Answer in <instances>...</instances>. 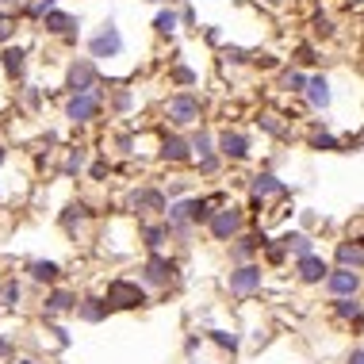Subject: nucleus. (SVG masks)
I'll use <instances>...</instances> for the list:
<instances>
[{"label":"nucleus","instance_id":"30","mask_svg":"<svg viewBox=\"0 0 364 364\" xmlns=\"http://www.w3.org/2000/svg\"><path fill=\"white\" fill-rule=\"evenodd\" d=\"M257 127H261L264 134H272V139H288V134H291L280 112H261V115H257Z\"/></svg>","mask_w":364,"mask_h":364},{"label":"nucleus","instance_id":"53","mask_svg":"<svg viewBox=\"0 0 364 364\" xmlns=\"http://www.w3.org/2000/svg\"><path fill=\"white\" fill-rule=\"evenodd\" d=\"M176 16H181V23H184V27H192V23H196V12H192L188 4H184V8H181V12H176Z\"/></svg>","mask_w":364,"mask_h":364},{"label":"nucleus","instance_id":"15","mask_svg":"<svg viewBox=\"0 0 364 364\" xmlns=\"http://www.w3.org/2000/svg\"><path fill=\"white\" fill-rule=\"evenodd\" d=\"M250 196H257V200L269 203V200H288L291 188H288V184H284L272 169H257V173L250 176Z\"/></svg>","mask_w":364,"mask_h":364},{"label":"nucleus","instance_id":"13","mask_svg":"<svg viewBox=\"0 0 364 364\" xmlns=\"http://www.w3.org/2000/svg\"><path fill=\"white\" fill-rule=\"evenodd\" d=\"M77 288H70V284H54V288H46L43 295V318H62V314H73L77 307Z\"/></svg>","mask_w":364,"mask_h":364},{"label":"nucleus","instance_id":"50","mask_svg":"<svg viewBox=\"0 0 364 364\" xmlns=\"http://www.w3.org/2000/svg\"><path fill=\"white\" fill-rule=\"evenodd\" d=\"M261 211H264V200L250 196V203H245V215H257V219H261Z\"/></svg>","mask_w":364,"mask_h":364},{"label":"nucleus","instance_id":"61","mask_svg":"<svg viewBox=\"0 0 364 364\" xmlns=\"http://www.w3.org/2000/svg\"><path fill=\"white\" fill-rule=\"evenodd\" d=\"M192 364H200V360H192Z\"/></svg>","mask_w":364,"mask_h":364},{"label":"nucleus","instance_id":"14","mask_svg":"<svg viewBox=\"0 0 364 364\" xmlns=\"http://www.w3.org/2000/svg\"><path fill=\"white\" fill-rule=\"evenodd\" d=\"M65 88L73 92H92V88H100V70H96L92 58H77L70 65V73H65Z\"/></svg>","mask_w":364,"mask_h":364},{"label":"nucleus","instance_id":"10","mask_svg":"<svg viewBox=\"0 0 364 364\" xmlns=\"http://www.w3.org/2000/svg\"><path fill=\"white\" fill-rule=\"evenodd\" d=\"M360 284H364V277L357 269H333L330 264L326 280H322V291L330 299H353V295H360Z\"/></svg>","mask_w":364,"mask_h":364},{"label":"nucleus","instance_id":"1","mask_svg":"<svg viewBox=\"0 0 364 364\" xmlns=\"http://www.w3.org/2000/svg\"><path fill=\"white\" fill-rule=\"evenodd\" d=\"M264 284H269V269H264L261 261H245V264H230L223 288L230 291L234 299H253V295L264 291Z\"/></svg>","mask_w":364,"mask_h":364},{"label":"nucleus","instance_id":"32","mask_svg":"<svg viewBox=\"0 0 364 364\" xmlns=\"http://www.w3.org/2000/svg\"><path fill=\"white\" fill-rule=\"evenodd\" d=\"M88 169V150L85 146H77V150L65 154V161H62V176H81Z\"/></svg>","mask_w":364,"mask_h":364},{"label":"nucleus","instance_id":"19","mask_svg":"<svg viewBox=\"0 0 364 364\" xmlns=\"http://www.w3.org/2000/svg\"><path fill=\"white\" fill-rule=\"evenodd\" d=\"M333 269H364V245L360 238H341V242H333Z\"/></svg>","mask_w":364,"mask_h":364},{"label":"nucleus","instance_id":"11","mask_svg":"<svg viewBox=\"0 0 364 364\" xmlns=\"http://www.w3.org/2000/svg\"><path fill=\"white\" fill-rule=\"evenodd\" d=\"M88 54H92V62H112V58H119L123 54V35H119V27L115 23H104L100 31H96L92 38H88Z\"/></svg>","mask_w":364,"mask_h":364},{"label":"nucleus","instance_id":"38","mask_svg":"<svg viewBox=\"0 0 364 364\" xmlns=\"http://www.w3.org/2000/svg\"><path fill=\"white\" fill-rule=\"evenodd\" d=\"M196 169H200V176H215L223 169V157L219 154H208V157H196Z\"/></svg>","mask_w":364,"mask_h":364},{"label":"nucleus","instance_id":"31","mask_svg":"<svg viewBox=\"0 0 364 364\" xmlns=\"http://www.w3.org/2000/svg\"><path fill=\"white\" fill-rule=\"evenodd\" d=\"M154 31L161 38H173L176 31H181V16H176L173 8H161V12L154 16Z\"/></svg>","mask_w":364,"mask_h":364},{"label":"nucleus","instance_id":"35","mask_svg":"<svg viewBox=\"0 0 364 364\" xmlns=\"http://www.w3.org/2000/svg\"><path fill=\"white\" fill-rule=\"evenodd\" d=\"M261 264H284V261H288V253H284V245L277 242V238H269V242H264V250H261Z\"/></svg>","mask_w":364,"mask_h":364},{"label":"nucleus","instance_id":"8","mask_svg":"<svg viewBox=\"0 0 364 364\" xmlns=\"http://www.w3.org/2000/svg\"><path fill=\"white\" fill-rule=\"evenodd\" d=\"M269 242V234L261 226H245L238 238L226 242V253H230V264H245V261H261V250Z\"/></svg>","mask_w":364,"mask_h":364},{"label":"nucleus","instance_id":"20","mask_svg":"<svg viewBox=\"0 0 364 364\" xmlns=\"http://www.w3.org/2000/svg\"><path fill=\"white\" fill-rule=\"evenodd\" d=\"M139 245L146 253H165V245H169V230H165L161 219H142L139 223Z\"/></svg>","mask_w":364,"mask_h":364},{"label":"nucleus","instance_id":"28","mask_svg":"<svg viewBox=\"0 0 364 364\" xmlns=\"http://www.w3.org/2000/svg\"><path fill=\"white\" fill-rule=\"evenodd\" d=\"M203 341L219 346L223 353H230V357L242 349V333H238V330H208V333H203Z\"/></svg>","mask_w":364,"mask_h":364},{"label":"nucleus","instance_id":"23","mask_svg":"<svg viewBox=\"0 0 364 364\" xmlns=\"http://www.w3.org/2000/svg\"><path fill=\"white\" fill-rule=\"evenodd\" d=\"M277 242L284 245V253H288L291 261L295 257H307V253L318 250V245H314V234H307V230H284Z\"/></svg>","mask_w":364,"mask_h":364},{"label":"nucleus","instance_id":"17","mask_svg":"<svg viewBox=\"0 0 364 364\" xmlns=\"http://www.w3.org/2000/svg\"><path fill=\"white\" fill-rule=\"evenodd\" d=\"M157 157H161L165 165H188V161H192L188 134H181V131L165 134V139H161V146H157Z\"/></svg>","mask_w":364,"mask_h":364},{"label":"nucleus","instance_id":"6","mask_svg":"<svg viewBox=\"0 0 364 364\" xmlns=\"http://www.w3.org/2000/svg\"><path fill=\"white\" fill-rule=\"evenodd\" d=\"M165 203H169V200H165V192L157 188V184H139V188L127 192V211L139 215V223L142 219H161Z\"/></svg>","mask_w":364,"mask_h":364},{"label":"nucleus","instance_id":"58","mask_svg":"<svg viewBox=\"0 0 364 364\" xmlns=\"http://www.w3.org/2000/svg\"><path fill=\"white\" fill-rule=\"evenodd\" d=\"M8 161V146H0V165H4Z\"/></svg>","mask_w":364,"mask_h":364},{"label":"nucleus","instance_id":"57","mask_svg":"<svg viewBox=\"0 0 364 364\" xmlns=\"http://www.w3.org/2000/svg\"><path fill=\"white\" fill-rule=\"evenodd\" d=\"M16 364H46V360H38V357H19Z\"/></svg>","mask_w":364,"mask_h":364},{"label":"nucleus","instance_id":"54","mask_svg":"<svg viewBox=\"0 0 364 364\" xmlns=\"http://www.w3.org/2000/svg\"><path fill=\"white\" fill-rule=\"evenodd\" d=\"M115 142H119V150H123V154H134V139H131V134H119Z\"/></svg>","mask_w":364,"mask_h":364},{"label":"nucleus","instance_id":"40","mask_svg":"<svg viewBox=\"0 0 364 364\" xmlns=\"http://www.w3.org/2000/svg\"><path fill=\"white\" fill-rule=\"evenodd\" d=\"M54 8H58V0H31V4L23 8V12L31 16V19H43L46 12H54Z\"/></svg>","mask_w":364,"mask_h":364},{"label":"nucleus","instance_id":"51","mask_svg":"<svg viewBox=\"0 0 364 364\" xmlns=\"http://www.w3.org/2000/svg\"><path fill=\"white\" fill-rule=\"evenodd\" d=\"M346 364H364V346H360V341H357V346H353V353L346 357Z\"/></svg>","mask_w":364,"mask_h":364},{"label":"nucleus","instance_id":"48","mask_svg":"<svg viewBox=\"0 0 364 364\" xmlns=\"http://www.w3.org/2000/svg\"><path fill=\"white\" fill-rule=\"evenodd\" d=\"M4 357H16V341L8 338V333H0V360Z\"/></svg>","mask_w":364,"mask_h":364},{"label":"nucleus","instance_id":"22","mask_svg":"<svg viewBox=\"0 0 364 364\" xmlns=\"http://www.w3.org/2000/svg\"><path fill=\"white\" fill-rule=\"evenodd\" d=\"M38 23L46 27V35H62L65 43H77V16L62 12V8H54V12H46Z\"/></svg>","mask_w":364,"mask_h":364},{"label":"nucleus","instance_id":"26","mask_svg":"<svg viewBox=\"0 0 364 364\" xmlns=\"http://www.w3.org/2000/svg\"><path fill=\"white\" fill-rule=\"evenodd\" d=\"M0 65H4L8 77H23V70H27V50H23V46H12V43H8L4 50H0Z\"/></svg>","mask_w":364,"mask_h":364},{"label":"nucleus","instance_id":"49","mask_svg":"<svg viewBox=\"0 0 364 364\" xmlns=\"http://www.w3.org/2000/svg\"><path fill=\"white\" fill-rule=\"evenodd\" d=\"M23 104H27V107H38V104H43V96H38V88H35V85H27V88H23Z\"/></svg>","mask_w":364,"mask_h":364},{"label":"nucleus","instance_id":"2","mask_svg":"<svg viewBox=\"0 0 364 364\" xmlns=\"http://www.w3.org/2000/svg\"><path fill=\"white\" fill-rule=\"evenodd\" d=\"M176 277H181V261L169 257V253H146V261L139 264V280L146 291H165L173 288Z\"/></svg>","mask_w":364,"mask_h":364},{"label":"nucleus","instance_id":"42","mask_svg":"<svg viewBox=\"0 0 364 364\" xmlns=\"http://www.w3.org/2000/svg\"><path fill=\"white\" fill-rule=\"evenodd\" d=\"M46 322H50V326H46V330H50V338H54L62 349H70V341H73V338H70V330H65V326H58L54 318H46Z\"/></svg>","mask_w":364,"mask_h":364},{"label":"nucleus","instance_id":"59","mask_svg":"<svg viewBox=\"0 0 364 364\" xmlns=\"http://www.w3.org/2000/svg\"><path fill=\"white\" fill-rule=\"evenodd\" d=\"M264 4H272V8H277V4H284V0H264Z\"/></svg>","mask_w":364,"mask_h":364},{"label":"nucleus","instance_id":"56","mask_svg":"<svg viewBox=\"0 0 364 364\" xmlns=\"http://www.w3.org/2000/svg\"><path fill=\"white\" fill-rule=\"evenodd\" d=\"M269 341V330H253V346H264Z\"/></svg>","mask_w":364,"mask_h":364},{"label":"nucleus","instance_id":"9","mask_svg":"<svg viewBox=\"0 0 364 364\" xmlns=\"http://www.w3.org/2000/svg\"><path fill=\"white\" fill-rule=\"evenodd\" d=\"M215 154L230 165H245L253 157V139L245 131H230V127H226V131L215 134Z\"/></svg>","mask_w":364,"mask_h":364},{"label":"nucleus","instance_id":"45","mask_svg":"<svg viewBox=\"0 0 364 364\" xmlns=\"http://www.w3.org/2000/svg\"><path fill=\"white\" fill-rule=\"evenodd\" d=\"M88 176H92V181H104V176H112V161H104V157H100V161L88 169Z\"/></svg>","mask_w":364,"mask_h":364},{"label":"nucleus","instance_id":"33","mask_svg":"<svg viewBox=\"0 0 364 364\" xmlns=\"http://www.w3.org/2000/svg\"><path fill=\"white\" fill-rule=\"evenodd\" d=\"M188 146H192V161H196V157H208V154H215V134L200 127V131L188 134Z\"/></svg>","mask_w":364,"mask_h":364},{"label":"nucleus","instance_id":"29","mask_svg":"<svg viewBox=\"0 0 364 364\" xmlns=\"http://www.w3.org/2000/svg\"><path fill=\"white\" fill-rule=\"evenodd\" d=\"M311 146H314V150H326V154H333V150H346V146H341V139H333V134L326 131V119H314Z\"/></svg>","mask_w":364,"mask_h":364},{"label":"nucleus","instance_id":"36","mask_svg":"<svg viewBox=\"0 0 364 364\" xmlns=\"http://www.w3.org/2000/svg\"><path fill=\"white\" fill-rule=\"evenodd\" d=\"M173 85H181L184 88V92H188V88L196 85V81H200V73H196V70H188V65H173Z\"/></svg>","mask_w":364,"mask_h":364},{"label":"nucleus","instance_id":"18","mask_svg":"<svg viewBox=\"0 0 364 364\" xmlns=\"http://www.w3.org/2000/svg\"><path fill=\"white\" fill-rule=\"evenodd\" d=\"M303 100H307L311 112H326L330 100H333V92H330V77L326 73H311L307 77V88H303Z\"/></svg>","mask_w":364,"mask_h":364},{"label":"nucleus","instance_id":"47","mask_svg":"<svg viewBox=\"0 0 364 364\" xmlns=\"http://www.w3.org/2000/svg\"><path fill=\"white\" fill-rule=\"evenodd\" d=\"M295 54H299V62H303V65H311V62H318V50H314V46H311V43H303V46H299V50H295Z\"/></svg>","mask_w":364,"mask_h":364},{"label":"nucleus","instance_id":"27","mask_svg":"<svg viewBox=\"0 0 364 364\" xmlns=\"http://www.w3.org/2000/svg\"><path fill=\"white\" fill-rule=\"evenodd\" d=\"M23 307V280H0V311H19Z\"/></svg>","mask_w":364,"mask_h":364},{"label":"nucleus","instance_id":"34","mask_svg":"<svg viewBox=\"0 0 364 364\" xmlns=\"http://www.w3.org/2000/svg\"><path fill=\"white\" fill-rule=\"evenodd\" d=\"M280 88H284V92H291V96H303V88H307V73L295 70V65H291V70H284L280 73Z\"/></svg>","mask_w":364,"mask_h":364},{"label":"nucleus","instance_id":"25","mask_svg":"<svg viewBox=\"0 0 364 364\" xmlns=\"http://www.w3.org/2000/svg\"><path fill=\"white\" fill-rule=\"evenodd\" d=\"M92 215H96V211L88 208L85 200H73L70 208L62 211V230H65V234H81V226H85L88 219H92Z\"/></svg>","mask_w":364,"mask_h":364},{"label":"nucleus","instance_id":"55","mask_svg":"<svg viewBox=\"0 0 364 364\" xmlns=\"http://www.w3.org/2000/svg\"><path fill=\"white\" fill-rule=\"evenodd\" d=\"M299 223H303V230H311V226L318 223V215H314V211H303V215H299Z\"/></svg>","mask_w":364,"mask_h":364},{"label":"nucleus","instance_id":"43","mask_svg":"<svg viewBox=\"0 0 364 364\" xmlns=\"http://www.w3.org/2000/svg\"><path fill=\"white\" fill-rule=\"evenodd\" d=\"M16 31V19L8 16V12H0V46H8V38H12Z\"/></svg>","mask_w":364,"mask_h":364},{"label":"nucleus","instance_id":"44","mask_svg":"<svg viewBox=\"0 0 364 364\" xmlns=\"http://www.w3.org/2000/svg\"><path fill=\"white\" fill-rule=\"evenodd\" d=\"M338 27H333V19L330 16H314V35H322V38H330Z\"/></svg>","mask_w":364,"mask_h":364},{"label":"nucleus","instance_id":"37","mask_svg":"<svg viewBox=\"0 0 364 364\" xmlns=\"http://www.w3.org/2000/svg\"><path fill=\"white\" fill-rule=\"evenodd\" d=\"M165 200H184V196H192V181H165Z\"/></svg>","mask_w":364,"mask_h":364},{"label":"nucleus","instance_id":"60","mask_svg":"<svg viewBox=\"0 0 364 364\" xmlns=\"http://www.w3.org/2000/svg\"><path fill=\"white\" fill-rule=\"evenodd\" d=\"M150 4H169V0H150Z\"/></svg>","mask_w":364,"mask_h":364},{"label":"nucleus","instance_id":"46","mask_svg":"<svg viewBox=\"0 0 364 364\" xmlns=\"http://www.w3.org/2000/svg\"><path fill=\"white\" fill-rule=\"evenodd\" d=\"M200 349H203V333H188V338H184V353H188V357H196Z\"/></svg>","mask_w":364,"mask_h":364},{"label":"nucleus","instance_id":"41","mask_svg":"<svg viewBox=\"0 0 364 364\" xmlns=\"http://www.w3.org/2000/svg\"><path fill=\"white\" fill-rule=\"evenodd\" d=\"M223 62H226V65H245V62H250V54H245L242 46H226V50H223Z\"/></svg>","mask_w":364,"mask_h":364},{"label":"nucleus","instance_id":"21","mask_svg":"<svg viewBox=\"0 0 364 364\" xmlns=\"http://www.w3.org/2000/svg\"><path fill=\"white\" fill-rule=\"evenodd\" d=\"M73 314H77V322H85V326H100V322H107V303H104V295H81L77 299V307H73Z\"/></svg>","mask_w":364,"mask_h":364},{"label":"nucleus","instance_id":"16","mask_svg":"<svg viewBox=\"0 0 364 364\" xmlns=\"http://www.w3.org/2000/svg\"><path fill=\"white\" fill-rule=\"evenodd\" d=\"M23 272H27V280L31 284H38V288H54V284H62V264L58 261H50V257H31L23 264Z\"/></svg>","mask_w":364,"mask_h":364},{"label":"nucleus","instance_id":"39","mask_svg":"<svg viewBox=\"0 0 364 364\" xmlns=\"http://www.w3.org/2000/svg\"><path fill=\"white\" fill-rule=\"evenodd\" d=\"M112 107H115L119 115H127V112L134 107V92H131V88H119V92L112 96Z\"/></svg>","mask_w":364,"mask_h":364},{"label":"nucleus","instance_id":"3","mask_svg":"<svg viewBox=\"0 0 364 364\" xmlns=\"http://www.w3.org/2000/svg\"><path fill=\"white\" fill-rule=\"evenodd\" d=\"M104 303L107 311H139V307H150V291L134 277H112L104 288Z\"/></svg>","mask_w":364,"mask_h":364},{"label":"nucleus","instance_id":"7","mask_svg":"<svg viewBox=\"0 0 364 364\" xmlns=\"http://www.w3.org/2000/svg\"><path fill=\"white\" fill-rule=\"evenodd\" d=\"M104 112V88H92V92H73L70 100H65V119L73 127H88L96 123Z\"/></svg>","mask_w":364,"mask_h":364},{"label":"nucleus","instance_id":"24","mask_svg":"<svg viewBox=\"0 0 364 364\" xmlns=\"http://www.w3.org/2000/svg\"><path fill=\"white\" fill-rule=\"evenodd\" d=\"M330 314L338 322H349L353 330H360V314H364L360 295H353V299H330Z\"/></svg>","mask_w":364,"mask_h":364},{"label":"nucleus","instance_id":"12","mask_svg":"<svg viewBox=\"0 0 364 364\" xmlns=\"http://www.w3.org/2000/svg\"><path fill=\"white\" fill-rule=\"evenodd\" d=\"M291 269H295V280H299L303 288H322V280H326V272H330V261L314 250L307 257H295Z\"/></svg>","mask_w":364,"mask_h":364},{"label":"nucleus","instance_id":"4","mask_svg":"<svg viewBox=\"0 0 364 364\" xmlns=\"http://www.w3.org/2000/svg\"><path fill=\"white\" fill-rule=\"evenodd\" d=\"M245 226H250V215H245L242 203H223V208L208 219V226H203V230H208L211 242H223V245H226L230 238H238Z\"/></svg>","mask_w":364,"mask_h":364},{"label":"nucleus","instance_id":"52","mask_svg":"<svg viewBox=\"0 0 364 364\" xmlns=\"http://www.w3.org/2000/svg\"><path fill=\"white\" fill-rule=\"evenodd\" d=\"M253 62H257L261 70H277V65H280V62H277V58H272V54H261V58H253Z\"/></svg>","mask_w":364,"mask_h":364},{"label":"nucleus","instance_id":"5","mask_svg":"<svg viewBox=\"0 0 364 364\" xmlns=\"http://www.w3.org/2000/svg\"><path fill=\"white\" fill-rule=\"evenodd\" d=\"M165 119H169L176 131H188V127H200L203 119V100L196 92H173L165 100Z\"/></svg>","mask_w":364,"mask_h":364}]
</instances>
